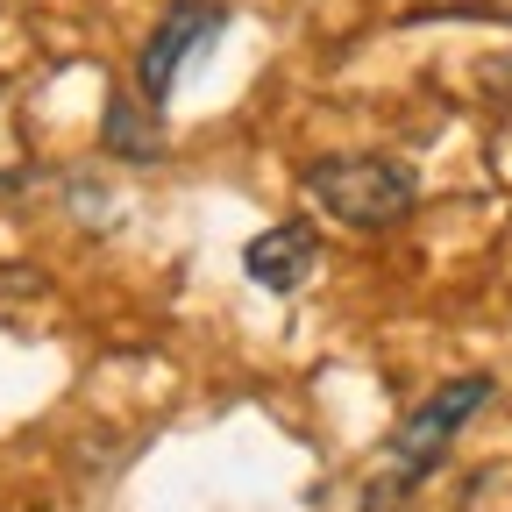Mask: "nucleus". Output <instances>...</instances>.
Listing matches in <instances>:
<instances>
[{
    "label": "nucleus",
    "mask_w": 512,
    "mask_h": 512,
    "mask_svg": "<svg viewBox=\"0 0 512 512\" xmlns=\"http://www.w3.org/2000/svg\"><path fill=\"white\" fill-rule=\"evenodd\" d=\"M107 143L121 157H157V121H136V100H107Z\"/></svg>",
    "instance_id": "nucleus-5"
},
{
    "label": "nucleus",
    "mask_w": 512,
    "mask_h": 512,
    "mask_svg": "<svg viewBox=\"0 0 512 512\" xmlns=\"http://www.w3.org/2000/svg\"><path fill=\"white\" fill-rule=\"evenodd\" d=\"M306 192L320 200V214H335L342 228H363V235L399 228V221L420 207V178H413L399 157H377V150L313 164V171H306Z\"/></svg>",
    "instance_id": "nucleus-2"
},
{
    "label": "nucleus",
    "mask_w": 512,
    "mask_h": 512,
    "mask_svg": "<svg viewBox=\"0 0 512 512\" xmlns=\"http://www.w3.org/2000/svg\"><path fill=\"white\" fill-rule=\"evenodd\" d=\"M477 406H491V377H484V370L448 377L427 406H413V420H406L392 441H384V477L370 484V512H377V505H399V498L448 456V441L463 434V420H470Z\"/></svg>",
    "instance_id": "nucleus-1"
},
{
    "label": "nucleus",
    "mask_w": 512,
    "mask_h": 512,
    "mask_svg": "<svg viewBox=\"0 0 512 512\" xmlns=\"http://www.w3.org/2000/svg\"><path fill=\"white\" fill-rule=\"evenodd\" d=\"M221 22H228L221 0H171V8L157 15V29H150V43H143V57H136V100H143L150 114L171 100L178 64L221 36Z\"/></svg>",
    "instance_id": "nucleus-3"
},
{
    "label": "nucleus",
    "mask_w": 512,
    "mask_h": 512,
    "mask_svg": "<svg viewBox=\"0 0 512 512\" xmlns=\"http://www.w3.org/2000/svg\"><path fill=\"white\" fill-rule=\"evenodd\" d=\"M320 264V235L306 221H285V228H264L249 249H242V271L264 285V292H299Z\"/></svg>",
    "instance_id": "nucleus-4"
}]
</instances>
